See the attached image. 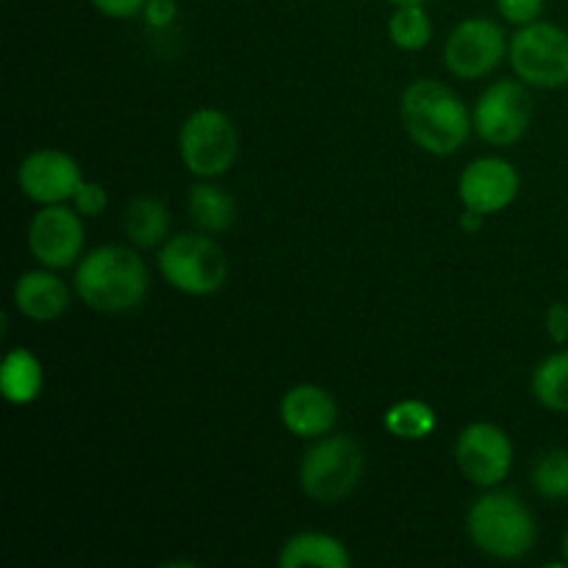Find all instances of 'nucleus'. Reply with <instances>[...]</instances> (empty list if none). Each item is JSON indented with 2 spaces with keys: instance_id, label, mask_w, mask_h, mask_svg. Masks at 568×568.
<instances>
[{
  "instance_id": "6e6552de",
  "label": "nucleus",
  "mask_w": 568,
  "mask_h": 568,
  "mask_svg": "<svg viewBox=\"0 0 568 568\" xmlns=\"http://www.w3.org/2000/svg\"><path fill=\"white\" fill-rule=\"evenodd\" d=\"M471 120H475V131L480 133L483 142L494 144V148L516 144L532 122L530 92L525 89V83L510 81V78L491 83L477 100Z\"/></svg>"
},
{
  "instance_id": "f3484780",
  "label": "nucleus",
  "mask_w": 568,
  "mask_h": 568,
  "mask_svg": "<svg viewBox=\"0 0 568 568\" xmlns=\"http://www.w3.org/2000/svg\"><path fill=\"white\" fill-rule=\"evenodd\" d=\"M44 369L39 358L28 349H11L0 366V392L6 403L28 405L42 394Z\"/></svg>"
},
{
  "instance_id": "423d86ee",
  "label": "nucleus",
  "mask_w": 568,
  "mask_h": 568,
  "mask_svg": "<svg viewBox=\"0 0 568 568\" xmlns=\"http://www.w3.org/2000/svg\"><path fill=\"white\" fill-rule=\"evenodd\" d=\"M510 67L532 89L568 87V31L544 20L521 26L510 39Z\"/></svg>"
},
{
  "instance_id": "bb28decb",
  "label": "nucleus",
  "mask_w": 568,
  "mask_h": 568,
  "mask_svg": "<svg viewBox=\"0 0 568 568\" xmlns=\"http://www.w3.org/2000/svg\"><path fill=\"white\" fill-rule=\"evenodd\" d=\"M100 14L114 17V20H128V17H136L144 11L148 0H89Z\"/></svg>"
},
{
  "instance_id": "7ed1b4c3",
  "label": "nucleus",
  "mask_w": 568,
  "mask_h": 568,
  "mask_svg": "<svg viewBox=\"0 0 568 568\" xmlns=\"http://www.w3.org/2000/svg\"><path fill=\"white\" fill-rule=\"evenodd\" d=\"M469 536L483 555L497 560H521L538 541L532 510L510 491H491L469 508Z\"/></svg>"
},
{
  "instance_id": "dca6fc26",
  "label": "nucleus",
  "mask_w": 568,
  "mask_h": 568,
  "mask_svg": "<svg viewBox=\"0 0 568 568\" xmlns=\"http://www.w3.org/2000/svg\"><path fill=\"white\" fill-rule=\"evenodd\" d=\"M277 564L281 568H347L353 558H349L347 547L327 532H297L283 544Z\"/></svg>"
},
{
  "instance_id": "7c9ffc66",
  "label": "nucleus",
  "mask_w": 568,
  "mask_h": 568,
  "mask_svg": "<svg viewBox=\"0 0 568 568\" xmlns=\"http://www.w3.org/2000/svg\"><path fill=\"white\" fill-rule=\"evenodd\" d=\"M564 560L568 564V527H566V532H564Z\"/></svg>"
},
{
  "instance_id": "f03ea898",
  "label": "nucleus",
  "mask_w": 568,
  "mask_h": 568,
  "mask_svg": "<svg viewBox=\"0 0 568 568\" xmlns=\"http://www.w3.org/2000/svg\"><path fill=\"white\" fill-rule=\"evenodd\" d=\"M399 114L416 148L430 155L458 153L475 125L464 100L453 89L430 78L414 81L405 89Z\"/></svg>"
},
{
  "instance_id": "2eb2a0df",
  "label": "nucleus",
  "mask_w": 568,
  "mask_h": 568,
  "mask_svg": "<svg viewBox=\"0 0 568 568\" xmlns=\"http://www.w3.org/2000/svg\"><path fill=\"white\" fill-rule=\"evenodd\" d=\"M14 305L31 322H53L70 308V288L48 266L26 272L14 286Z\"/></svg>"
},
{
  "instance_id": "ddd939ff",
  "label": "nucleus",
  "mask_w": 568,
  "mask_h": 568,
  "mask_svg": "<svg viewBox=\"0 0 568 568\" xmlns=\"http://www.w3.org/2000/svg\"><path fill=\"white\" fill-rule=\"evenodd\" d=\"M519 172L510 161L499 155L471 161L458 181V197L466 209L480 211V214H499L508 209L519 194Z\"/></svg>"
},
{
  "instance_id": "cd10ccee",
  "label": "nucleus",
  "mask_w": 568,
  "mask_h": 568,
  "mask_svg": "<svg viewBox=\"0 0 568 568\" xmlns=\"http://www.w3.org/2000/svg\"><path fill=\"white\" fill-rule=\"evenodd\" d=\"M547 333L555 344L568 342V305L555 303L547 311Z\"/></svg>"
},
{
  "instance_id": "9b49d317",
  "label": "nucleus",
  "mask_w": 568,
  "mask_h": 568,
  "mask_svg": "<svg viewBox=\"0 0 568 568\" xmlns=\"http://www.w3.org/2000/svg\"><path fill=\"white\" fill-rule=\"evenodd\" d=\"M83 244H87V231L78 211L61 205H42L28 227V247L33 258L48 270H67L83 258Z\"/></svg>"
},
{
  "instance_id": "a211bd4d",
  "label": "nucleus",
  "mask_w": 568,
  "mask_h": 568,
  "mask_svg": "<svg viewBox=\"0 0 568 568\" xmlns=\"http://www.w3.org/2000/svg\"><path fill=\"white\" fill-rule=\"evenodd\" d=\"M125 233L136 247L150 250L159 247L170 236V211L161 203L159 197H133L131 205L125 211Z\"/></svg>"
},
{
  "instance_id": "aec40b11",
  "label": "nucleus",
  "mask_w": 568,
  "mask_h": 568,
  "mask_svg": "<svg viewBox=\"0 0 568 568\" xmlns=\"http://www.w3.org/2000/svg\"><path fill=\"white\" fill-rule=\"evenodd\" d=\"M532 397L555 414H568V349L544 358L532 372Z\"/></svg>"
},
{
  "instance_id": "412c9836",
  "label": "nucleus",
  "mask_w": 568,
  "mask_h": 568,
  "mask_svg": "<svg viewBox=\"0 0 568 568\" xmlns=\"http://www.w3.org/2000/svg\"><path fill=\"white\" fill-rule=\"evenodd\" d=\"M383 425L392 436L403 438V442H422V438L433 436L438 419L436 410L422 399H403V403L392 405L383 416Z\"/></svg>"
},
{
  "instance_id": "9d476101",
  "label": "nucleus",
  "mask_w": 568,
  "mask_h": 568,
  "mask_svg": "<svg viewBox=\"0 0 568 568\" xmlns=\"http://www.w3.org/2000/svg\"><path fill=\"white\" fill-rule=\"evenodd\" d=\"M455 464L469 483L480 488H494L510 475L514 444L499 425L475 422V425L464 427L455 442Z\"/></svg>"
},
{
  "instance_id": "5701e85b",
  "label": "nucleus",
  "mask_w": 568,
  "mask_h": 568,
  "mask_svg": "<svg viewBox=\"0 0 568 568\" xmlns=\"http://www.w3.org/2000/svg\"><path fill=\"white\" fill-rule=\"evenodd\" d=\"M532 488L544 499L568 497V449H549L532 469Z\"/></svg>"
},
{
  "instance_id": "f257e3e1",
  "label": "nucleus",
  "mask_w": 568,
  "mask_h": 568,
  "mask_svg": "<svg viewBox=\"0 0 568 568\" xmlns=\"http://www.w3.org/2000/svg\"><path fill=\"white\" fill-rule=\"evenodd\" d=\"M75 292L100 314H125L148 300V264L122 244L89 250L75 270Z\"/></svg>"
},
{
  "instance_id": "20e7f679",
  "label": "nucleus",
  "mask_w": 568,
  "mask_h": 568,
  "mask_svg": "<svg viewBox=\"0 0 568 568\" xmlns=\"http://www.w3.org/2000/svg\"><path fill=\"white\" fill-rule=\"evenodd\" d=\"M159 272L172 288L194 297H205L225 286V250L203 231H186L170 236L159 250Z\"/></svg>"
},
{
  "instance_id": "0eeeda50",
  "label": "nucleus",
  "mask_w": 568,
  "mask_h": 568,
  "mask_svg": "<svg viewBox=\"0 0 568 568\" xmlns=\"http://www.w3.org/2000/svg\"><path fill=\"white\" fill-rule=\"evenodd\" d=\"M178 150L192 175L211 181L236 164L239 131L225 111L197 109L181 125Z\"/></svg>"
},
{
  "instance_id": "4468645a",
  "label": "nucleus",
  "mask_w": 568,
  "mask_h": 568,
  "mask_svg": "<svg viewBox=\"0 0 568 568\" xmlns=\"http://www.w3.org/2000/svg\"><path fill=\"white\" fill-rule=\"evenodd\" d=\"M338 405L331 394L314 383H300L281 399V422L292 436L322 438L333 430Z\"/></svg>"
},
{
  "instance_id": "c85d7f7f",
  "label": "nucleus",
  "mask_w": 568,
  "mask_h": 568,
  "mask_svg": "<svg viewBox=\"0 0 568 568\" xmlns=\"http://www.w3.org/2000/svg\"><path fill=\"white\" fill-rule=\"evenodd\" d=\"M483 220H486V214H480V211L466 209V214L460 216V227H464L466 233H477L483 227Z\"/></svg>"
},
{
  "instance_id": "1a4fd4ad",
  "label": "nucleus",
  "mask_w": 568,
  "mask_h": 568,
  "mask_svg": "<svg viewBox=\"0 0 568 568\" xmlns=\"http://www.w3.org/2000/svg\"><path fill=\"white\" fill-rule=\"evenodd\" d=\"M508 55V39L494 20L471 17L453 28L444 44V64L464 81H477L503 64Z\"/></svg>"
},
{
  "instance_id": "393cba45",
  "label": "nucleus",
  "mask_w": 568,
  "mask_h": 568,
  "mask_svg": "<svg viewBox=\"0 0 568 568\" xmlns=\"http://www.w3.org/2000/svg\"><path fill=\"white\" fill-rule=\"evenodd\" d=\"M497 9L510 26H530L541 17L544 0H497Z\"/></svg>"
},
{
  "instance_id": "6ab92c4d",
  "label": "nucleus",
  "mask_w": 568,
  "mask_h": 568,
  "mask_svg": "<svg viewBox=\"0 0 568 568\" xmlns=\"http://www.w3.org/2000/svg\"><path fill=\"white\" fill-rule=\"evenodd\" d=\"M189 216L203 233H222L236 220V203L225 189L214 183H197L189 192Z\"/></svg>"
},
{
  "instance_id": "f8f14e48",
  "label": "nucleus",
  "mask_w": 568,
  "mask_h": 568,
  "mask_svg": "<svg viewBox=\"0 0 568 568\" xmlns=\"http://www.w3.org/2000/svg\"><path fill=\"white\" fill-rule=\"evenodd\" d=\"M83 175L81 166L72 155L64 150H33L26 155L17 172V183H20L22 194L39 205H61L67 200L75 197L78 186H81Z\"/></svg>"
},
{
  "instance_id": "4be33fe9",
  "label": "nucleus",
  "mask_w": 568,
  "mask_h": 568,
  "mask_svg": "<svg viewBox=\"0 0 568 568\" xmlns=\"http://www.w3.org/2000/svg\"><path fill=\"white\" fill-rule=\"evenodd\" d=\"M388 37H392V42L399 50H408V53L427 48V42L433 37V26L427 11L422 9V3L397 6V11L388 20Z\"/></svg>"
},
{
  "instance_id": "b1692460",
  "label": "nucleus",
  "mask_w": 568,
  "mask_h": 568,
  "mask_svg": "<svg viewBox=\"0 0 568 568\" xmlns=\"http://www.w3.org/2000/svg\"><path fill=\"white\" fill-rule=\"evenodd\" d=\"M72 205H75V211L81 216L94 220V216H100L105 209H109V192H105L103 183L81 181L75 197H72Z\"/></svg>"
},
{
  "instance_id": "c756f323",
  "label": "nucleus",
  "mask_w": 568,
  "mask_h": 568,
  "mask_svg": "<svg viewBox=\"0 0 568 568\" xmlns=\"http://www.w3.org/2000/svg\"><path fill=\"white\" fill-rule=\"evenodd\" d=\"M394 6H416V3H425V0H388Z\"/></svg>"
},
{
  "instance_id": "39448f33",
  "label": "nucleus",
  "mask_w": 568,
  "mask_h": 568,
  "mask_svg": "<svg viewBox=\"0 0 568 568\" xmlns=\"http://www.w3.org/2000/svg\"><path fill=\"white\" fill-rule=\"evenodd\" d=\"M364 475V453L347 436L314 438L300 464V486L314 503L336 505L355 491Z\"/></svg>"
},
{
  "instance_id": "a878e982",
  "label": "nucleus",
  "mask_w": 568,
  "mask_h": 568,
  "mask_svg": "<svg viewBox=\"0 0 568 568\" xmlns=\"http://www.w3.org/2000/svg\"><path fill=\"white\" fill-rule=\"evenodd\" d=\"M142 14L150 28H170L178 17V0H148Z\"/></svg>"
}]
</instances>
